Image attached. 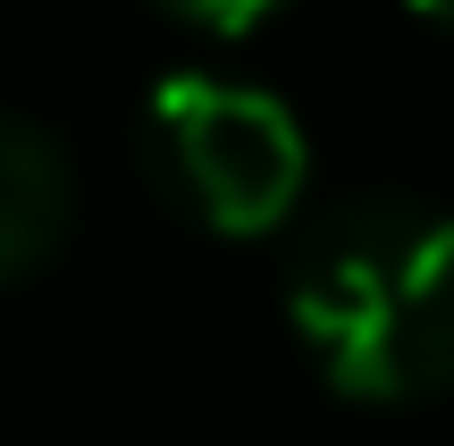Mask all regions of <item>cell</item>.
I'll use <instances>...</instances> for the list:
<instances>
[{"label":"cell","instance_id":"6da1fadb","mask_svg":"<svg viewBox=\"0 0 454 446\" xmlns=\"http://www.w3.org/2000/svg\"><path fill=\"white\" fill-rule=\"evenodd\" d=\"M286 320L354 404H421L454 387V211L354 194L303 236Z\"/></svg>","mask_w":454,"mask_h":446},{"label":"cell","instance_id":"7a4b0ae2","mask_svg":"<svg viewBox=\"0 0 454 446\" xmlns=\"http://www.w3.org/2000/svg\"><path fill=\"white\" fill-rule=\"evenodd\" d=\"M144 168L194 228L270 236L303 202L311 144L278 93L211 67H177L144 93Z\"/></svg>","mask_w":454,"mask_h":446},{"label":"cell","instance_id":"3957f363","mask_svg":"<svg viewBox=\"0 0 454 446\" xmlns=\"http://www.w3.org/2000/svg\"><path fill=\"white\" fill-rule=\"evenodd\" d=\"M67 219H76L67 152L51 144L34 118L0 110V286L34 278V270L67 245Z\"/></svg>","mask_w":454,"mask_h":446},{"label":"cell","instance_id":"277c9868","mask_svg":"<svg viewBox=\"0 0 454 446\" xmlns=\"http://www.w3.org/2000/svg\"><path fill=\"white\" fill-rule=\"evenodd\" d=\"M168 17H185V26H202V34H253V26H270L286 0H160Z\"/></svg>","mask_w":454,"mask_h":446},{"label":"cell","instance_id":"5b68a950","mask_svg":"<svg viewBox=\"0 0 454 446\" xmlns=\"http://www.w3.org/2000/svg\"><path fill=\"white\" fill-rule=\"evenodd\" d=\"M412 9H421L429 26H446V34H454V0H412Z\"/></svg>","mask_w":454,"mask_h":446}]
</instances>
